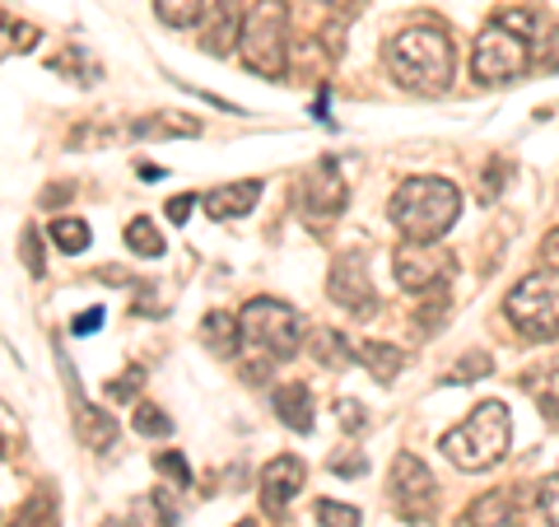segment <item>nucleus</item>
Listing matches in <instances>:
<instances>
[{"mask_svg":"<svg viewBox=\"0 0 559 527\" xmlns=\"http://www.w3.org/2000/svg\"><path fill=\"white\" fill-rule=\"evenodd\" d=\"M131 425H135L140 434H145V438H164V434H173V420H168L159 407H150V401H145V407H135V411H131Z\"/></svg>","mask_w":559,"mask_h":527,"instance_id":"28","label":"nucleus"},{"mask_svg":"<svg viewBox=\"0 0 559 527\" xmlns=\"http://www.w3.org/2000/svg\"><path fill=\"white\" fill-rule=\"evenodd\" d=\"M509 444H513L509 407L503 401H480L457 430H448L439 438V453L462 471H489L495 462L509 458Z\"/></svg>","mask_w":559,"mask_h":527,"instance_id":"3","label":"nucleus"},{"mask_svg":"<svg viewBox=\"0 0 559 527\" xmlns=\"http://www.w3.org/2000/svg\"><path fill=\"white\" fill-rule=\"evenodd\" d=\"M51 70H75V84H98V66L84 57V47H66L61 57H51Z\"/></svg>","mask_w":559,"mask_h":527,"instance_id":"25","label":"nucleus"},{"mask_svg":"<svg viewBox=\"0 0 559 527\" xmlns=\"http://www.w3.org/2000/svg\"><path fill=\"white\" fill-rule=\"evenodd\" d=\"M238 327H242V346H252L257 355H271L280 360H294L304 350V318L294 313L289 304L280 298H248L238 313Z\"/></svg>","mask_w":559,"mask_h":527,"instance_id":"5","label":"nucleus"},{"mask_svg":"<svg viewBox=\"0 0 559 527\" xmlns=\"http://www.w3.org/2000/svg\"><path fill=\"white\" fill-rule=\"evenodd\" d=\"M312 518H318L322 527H359V523H364L355 504H336V500H318Z\"/></svg>","mask_w":559,"mask_h":527,"instance_id":"26","label":"nucleus"},{"mask_svg":"<svg viewBox=\"0 0 559 527\" xmlns=\"http://www.w3.org/2000/svg\"><path fill=\"white\" fill-rule=\"evenodd\" d=\"M312 355H318L326 368H345L349 360H355V341H345L341 331H331V327H318V337H312Z\"/></svg>","mask_w":559,"mask_h":527,"instance_id":"22","label":"nucleus"},{"mask_svg":"<svg viewBox=\"0 0 559 527\" xmlns=\"http://www.w3.org/2000/svg\"><path fill=\"white\" fill-rule=\"evenodd\" d=\"M131 313H140V318H164V313H168V304H164L159 285H140V294H135Z\"/></svg>","mask_w":559,"mask_h":527,"instance_id":"32","label":"nucleus"},{"mask_svg":"<svg viewBox=\"0 0 559 527\" xmlns=\"http://www.w3.org/2000/svg\"><path fill=\"white\" fill-rule=\"evenodd\" d=\"M66 197H70V191H66V187H51V191H47V197H43V201H47V206H61Z\"/></svg>","mask_w":559,"mask_h":527,"instance_id":"42","label":"nucleus"},{"mask_svg":"<svg viewBox=\"0 0 559 527\" xmlns=\"http://www.w3.org/2000/svg\"><path fill=\"white\" fill-rule=\"evenodd\" d=\"M197 201H201V197H173V201H168V220H173V224H187V215L197 210Z\"/></svg>","mask_w":559,"mask_h":527,"instance_id":"40","label":"nucleus"},{"mask_svg":"<svg viewBox=\"0 0 559 527\" xmlns=\"http://www.w3.org/2000/svg\"><path fill=\"white\" fill-rule=\"evenodd\" d=\"M452 66H457V57H452L448 33L433 28V24L401 28L396 38L388 43V70H392V80L406 94H425V98L448 94Z\"/></svg>","mask_w":559,"mask_h":527,"instance_id":"1","label":"nucleus"},{"mask_svg":"<svg viewBox=\"0 0 559 527\" xmlns=\"http://www.w3.org/2000/svg\"><path fill=\"white\" fill-rule=\"evenodd\" d=\"M527 66H532L527 38L503 24H489L476 38V51H471V75L480 84H509L518 75H527Z\"/></svg>","mask_w":559,"mask_h":527,"instance_id":"7","label":"nucleus"},{"mask_svg":"<svg viewBox=\"0 0 559 527\" xmlns=\"http://www.w3.org/2000/svg\"><path fill=\"white\" fill-rule=\"evenodd\" d=\"M47 238H51V248H57V253H66V257H80L84 248H90V224H84V220H75V215H61L57 224H51V230H47Z\"/></svg>","mask_w":559,"mask_h":527,"instance_id":"20","label":"nucleus"},{"mask_svg":"<svg viewBox=\"0 0 559 527\" xmlns=\"http://www.w3.org/2000/svg\"><path fill=\"white\" fill-rule=\"evenodd\" d=\"M331 471H336V477H364L369 458H364V453H341V458H331Z\"/></svg>","mask_w":559,"mask_h":527,"instance_id":"34","label":"nucleus"},{"mask_svg":"<svg viewBox=\"0 0 559 527\" xmlns=\"http://www.w3.org/2000/svg\"><path fill=\"white\" fill-rule=\"evenodd\" d=\"M536 514H540V527H559V471L536 485Z\"/></svg>","mask_w":559,"mask_h":527,"instance_id":"27","label":"nucleus"},{"mask_svg":"<svg viewBox=\"0 0 559 527\" xmlns=\"http://www.w3.org/2000/svg\"><path fill=\"white\" fill-rule=\"evenodd\" d=\"M154 14H159L168 28H191V24H201L205 0H154Z\"/></svg>","mask_w":559,"mask_h":527,"instance_id":"23","label":"nucleus"},{"mask_svg":"<svg viewBox=\"0 0 559 527\" xmlns=\"http://www.w3.org/2000/svg\"><path fill=\"white\" fill-rule=\"evenodd\" d=\"M326 298L345 313H355V318H373L378 313V290L369 271H364L359 257H341L336 267H331V280H326Z\"/></svg>","mask_w":559,"mask_h":527,"instance_id":"11","label":"nucleus"},{"mask_svg":"<svg viewBox=\"0 0 559 527\" xmlns=\"http://www.w3.org/2000/svg\"><path fill=\"white\" fill-rule=\"evenodd\" d=\"M57 523V508H51V495L47 490H33V495L24 500V508L10 518V527H51Z\"/></svg>","mask_w":559,"mask_h":527,"instance_id":"24","label":"nucleus"},{"mask_svg":"<svg viewBox=\"0 0 559 527\" xmlns=\"http://www.w3.org/2000/svg\"><path fill=\"white\" fill-rule=\"evenodd\" d=\"M127 136L131 140H191V136H201V121L187 113H154V117L131 121Z\"/></svg>","mask_w":559,"mask_h":527,"instance_id":"15","label":"nucleus"},{"mask_svg":"<svg viewBox=\"0 0 559 527\" xmlns=\"http://www.w3.org/2000/svg\"><path fill=\"white\" fill-rule=\"evenodd\" d=\"M121 238H127V248H131L135 257H164V253H168V238L154 230V220H150V215H135Z\"/></svg>","mask_w":559,"mask_h":527,"instance_id":"21","label":"nucleus"},{"mask_svg":"<svg viewBox=\"0 0 559 527\" xmlns=\"http://www.w3.org/2000/svg\"><path fill=\"white\" fill-rule=\"evenodd\" d=\"M536 66H540V70H559V28H550V38L540 43Z\"/></svg>","mask_w":559,"mask_h":527,"instance_id":"37","label":"nucleus"},{"mask_svg":"<svg viewBox=\"0 0 559 527\" xmlns=\"http://www.w3.org/2000/svg\"><path fill=\"white\" fill-rule=\"evenodd\" d=\"M503 313H509V323L532 341L559 337V271L546 267V271L522 276L509 290V298H503Z\"/></svg>","mask_w":559,"mask_h":527,"instance_id":"6","label":"nucleus"},{"mask_svg":"<svg viewBox=\"0 0 559 527\" xmlns=\"http://www.w3.org/2000/svg\"><path fill=\"white\" fill-rule=\"evenodd\" d=\"M20 253H24V267H28V276H47V257H43V238H38V230H24V238H20Z\"/></svg>","mask_w":559,"mask_h":527,"instance_id":"31","label":"nucleus"},{"mask_svg":"<svg viewBox=\"0 0 559 527\" xmlns=\"http://www.w3.org/2000/svg\"><path fill=\"white\" fill-rule=\"evenodd\" d=\"M140 378H145V374H140V368H127V374H121L117 383H108V397H117V401H131V397L140 393Z\"/></svg>","mask_w":559,"mask_h":527,"instance_id":"35","label":"nucleus"},{"mask_svg":"<svg viewBox=\"0 0 559 527\" xmlns=\"http://www.w3.org/2000/svg\"><path fill=\"white\" fill-rule=\"evenodd\" d=\"M532 397H536V407L546 411L550 420H559V368H550V374L532 378Z\"/></svg>","mask_w":559,"mask_h":527,"instance_id":"29","label":"nucleus"},{"mask_svg":"<svg viewBox=\"0 0 559 527\" xmlns=\"http://www.w3.org/2000/svg\"><path fill=\"white\" fill-rule=\"evenodd\" d=\"M331 5H341V10H359V0H331Z\"/></svg>","mask_w":559,"mask_h":527,"instance_id":"43","label":"nucleus"},{"mask_svg":"<svg viewBox=\"0 0 559 527\" xmlns=\"http://www.w3.org/2000/svg\"><path fill=\"white\" fill-rule=\"evenodd\" d=\"M540 257H546L550 267L559 271V230H550V234H546V243H540Z\"/></svg>","mask_w":559,"mask_h":527,"instance_id":"41","label":"nucleus"},{"mask_svg":"<svg viewBox=\"0 0 559 527\" xmlns=\"http://www.w3.org/2000/svg\"><path fill=\"white\" fill-rule=\"evenodd\" d=\"M336 415H341V430H349V434L369 430V411H364L359 401H349V397H341V401H336Z\"/></svg>","mask_w":559,"mask_h":527,"instance_id":"33","label":"nucleus"},{"mask_svg":"<svg viewBox=\"0 0 559 527\" xmlns=\"http://www.w3.org/2000/svg\"><path fill=\"white\" fill-rule=\"evenodd\" d=\"M388 215L406 243H439L462 215V191L448 178H406L392 191Z\"/></svg>","mask_w":559,"mask_h":527,"instance_id":"2","label":"nucleus"},{"mask_svg":"<svg viewBox=\"0 0 559 527\" xmlns=\"http://www.w3.org/2000/svg\"><path fill=\"white\" fill-rule=\"evenodd\" d=\"M499 24H503V28H513V33H532L536 14H532V10H509V14H499Z\"/></svg>","mask_w":559,"mask_h":527,"instance_id":"38","label":"nucleus"},{"mask_svg":"<svg viewBox=\"0 0 559 527\" xmlns=\"http://www.w3.org/2000/svg\"><path fill=\"white\" fill-rule=\"evenodd\" d=\"M257 201H261V178L224 183V187H215V191H205V197H201L210 220H242V215H252Z\"/></svg>","mask_w":559,"mask_h":527,"instance_id":"13","label":"nucleus"},{"mask_svg":"<svg viewBox=\"0 0 559 527\" xmlns=\"http://www.w3.org/2000/svg\"><path fill=\"white\" fill-rule=\"evenodd\" d=\"M433 495H439V485H433V471L415 458V453H396L392 462V477H388V500H392V514L401 523H429L433 514Z\"/></svg>","mask_w":559,"mask_h":527,"instance_id":"8","label":"nucleus"},{"mask_svg":"<svg viewBox=\"0 0 559 527\" xmlns=\"http://www.w3.org/2000/svg\"><path fill=\"white\" fill-rule=\"evenodd\" d=\"M238 57L261 80H285V66H289V14H285V0H257V5L242 14Z\"/></svg>","mask_w":559,"mask_h":527,"instance_id":"4","label":"nucleus"},{"mask_svg":"<svg viewBox=\"0 0 559 527\" xmlns=\"http://www.w3.org/2000/svg\"><path fill=\"white\" fill-rule=\"evenodd\" d=\"M392 271H396V285L401 290L429 294V290H439L443 280L452 276V257L439 253L433 243H401L396 257H392Z\"/></svg>","mask_w":559,"mask_h":527,"instance_id":"10","label":"nucleus"},{"mask_svg":"<svg viewBox=\"0 0 559 527\" xmlns=\"http://www.w3.org/2000/svg\"><path fill=\"white\" fill-rule=\"evenodd\" d=\"M457 527H518V504H513V495H503V490H489V495L471 500Z\"/></svg>","mask_w":559,"mask_h":527,"instance_id":"16","label":"nucleus"},{"mask_svg":"<svg viewBox=\"0 0 559 527\" xmlns=\"http://www.w3.org/2000/svg\"><path fill=\"white\" fill-rule=\"evenodd\" d=\"M103 527H135V523H127V518H108V523H103Z\"/></svg>","mask_w":559,"mask_h":527,"instance_id":"44","label":"nucleus"},{"mask_svg":"<svg viewBox=\"0 0 559 527\" xmlns=\"http://www.w3.org/2000/svg\"><path fill=\"white\" fill-rule=\"evenodd\" d=\"M271 407L280 415V425L294 434H312V393L308 383H280L271 393Z\"/></svg>","mask_w":559,"mask_h":527,"instance_id":"14","label":"nucleus"},{"mask_svg":"<svg viewBox=\"0 0 559 527\" xmlns=\"http://www.w3.org/2000/svg\"><path fill=\"white\" fill-rule=\"evenodd\" d=\"M201 341L215 350L219 360H229L234 350H238V341H242V327H238L234 313H210V318L201 323Z\"/></svg>","mask_w":559,"mask_h":527,"instance_id":"18","label":"nucleus"},{"mask_svg":"<svg viewBox=\"0 0 559 527\" xmlns=\"http://www.w3.org/2000/svg\"><path fill=\"white\" fill-rule=\"evenodd\" d=\"M294 201H299L308 224L336 220L341 210H345V201H349V187L341 178V164L331 160V154H326V160H318V164H308L304 178H299V191H294Z\"/></svg>","mask_w":559,"mask_h":527,"instance_id":"9","label":"nucleus"},{"mask_svg":"<svg viewBox=\"0 0 559 527\" xmlns=\"http://www.w3.org/2000/svg\"><path fill=\"white\" fill-rule=\"evenodd\" d=\"M98 327H103V308H90V313H80V318L70 323L75 337H90V331H98Z\"/></svg>","mask_w":559,"mask_h":527,"instance_id":"39","label":"nucleus"},{"mask_svg":"<svg viewBox=\"0 0 559 527\" xmlns=\"http://www.w3.org/2000/svg\"><path fill=\"white\" fill-rule=\"evenodd\" d=\"M5 38H10L5 51H28L33 43H38V28H33V24H10V28H5Z\"/></svg>","mask_w":559,"mask_h":527,"instance_id":"36","label":"nucleus"},{"mask_svg":"<svg viewBox=\"0 0 559 527\" xmlns=\"http://www.w3.org/2000/svg\"><path fill=\"white\" fill-rule=\"evenodd\" d=\"M355 364L369 368V378L392 383L401 368H406V355H401L392 341H355Z\"/></svg>","mask_w":559,"mask_h":527,"instance_id":"17","label":"nucleus"},{"mask_svg":"<svg viewBox=\"0 0 559 527\" xmlns=\"http://www.w3.org/2000/svg\"><path fill=\"white\" fill-rule=\"evenodd\" d=\"M238 527H257V523H238Z\"/></svg>","mask_w":559,"mask_h":527,"instance_id":"45","label":"nucleus"},{"mask_svg":"<svg viewBox=\"0 0 559 527\" xmlns=\"http://www.w3.org/2000/svg\"><path fill=\"white\" fill-rule=\"evenodd\" d=\"M304 481H308L304 458H294V453H280V458H271L266 467H261V504H266L271 514H285L289 500L304 490Z\"/></svg>","mask_w":559,"mask_h":527,"instance_id":"12","label":"nucleus"},{"mask_svg":"<svg viewBox=\"0 0 559 527\" xmlns=\"http://www.w3.org/2000/svg\"><path fill=\"white\" fill-rule=\"evenodd\" d=\"M154 467H159L178 490H191V467H187L182 453H159V458H154Z\"/></svg>","mask_w":559,"mask_h":527,"instance_id":"30","label":"nucleus"},{"mask_svg":"<svg viewBox=\"0 0 559 527\" xmlns=\"http://www.w3.org/2000/svg\"><path fill=\"white\" fill-rule=\"evenodd\" d=\"M75 430H80V438H84V444H90V448H112V438H117V420H112L108 411L84 407V401H80Z\"/></svg>","mask_w":559,"mask_h":527,"instance_id":"19","label":"nucleus"}]
</instances>
